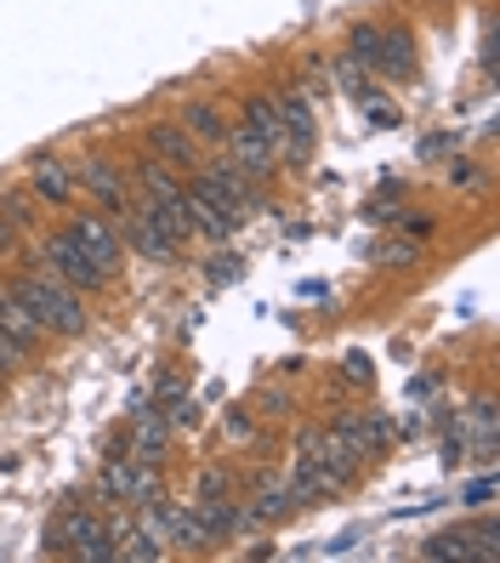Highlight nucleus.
Wrapping results in <instances>:
<instances>
[{
    "mask_svg": "<svg viewBox=\"0 0 500 563\" xmlns=\"http://www.w3.org/2000/svg\"><path fill=\"white\" fill-rule=\"evenodd\" d=\"M23 296V308L41 319V330H52V336H80L86 330V302H80V290H69L63 279L52 274H23L12 285Z\"/></svg>",
    "mask_w": 500,
    "mask_h": 563,
    "instance_id": "f257e3e1",
    "label": "nucleus"
},
{
    "mask_svg": "<svg viewBox=\"0 0 500 563\" xmlns=\"http://www.w3.org/2000/svg\"><path fill=\"white\" fill-rule=\"evenodd\" d=\"M41 268H46L52 279H63L69 290H97V285L109 279V274L75 245V234H46V240H41Z\"/></svg>",
    "mask_w": 500,
    "mask_h": 563,
    "instance_id": "f03ea898",
    "label": "nucleus"
},
{
    "mask_svg": "<svg viewBox=\"0 0 500 563\" xmlns=\"http://www.w3.org/2000/svg\"><path fill=\"white\" fill-rule=\"evenodd\" d=\"M120 245H125V251H137L143 262H171L182 240L171 234V222H165V217L143 200V211H131V217L120 222Z\"/></svg>",
    "mask_w": 500,
    "mask_h": 563,
    "instance_id": "7ed1b4c3",
    "label": "nucleus"
},
{
    "mask_svg": "<svg viewBox=\"0 0 500 563\" xmlns=\"http://www.w3.org/2000/svg\"><path fill=\"white\" fill-rule=\"evenodd\" d=\"M199 194H205L211 206H222L233 222H240L251 206H256V188H251V177L240 172V165H205V172H199V183H193Z\"/></svg>",
    "mask_w": 500,
    "mask_h": 563,
    "instance_id": "20e7f679",
    "label": "nucleus"
},
{
    "mask_svg": "<svg viewBox=\"0 0 500 563\" xmlns=\"http://www.w3.org/2000/svg\"><path fill=\"white\" fill-rule=\"evenodd\" d=\"M274 103H279V154L290 165H302L313 154V109H308V97L302 91H279Z\"/></svg>",
    "mask_w": 500,
    "mask_h": 563,
    "instance_id": "39448f33",
    "label": "nucleus"
},
{
    "mask_svg": "<svg viewBox=\"0 0 500 563\" xmlns=\"http://www.w3.org/2000/svg\"><path fill=\"white\" fill-rule=\"evenodd\" d=\"M75 245L97 262V268H120V256H125V245H120V222H109V217H75Z\"/></svg>",
    "mask_w": 500,
    "mask_h": 563,
    "instance_id": "423d86ee",
    "label": "nucleus"
},
{
    "mask_svg": "<svg viewBox=\"0 0 500 563\" xmlns=\"http://www.w3.org/2000/svg\"><path fill=\"white\" fill-rule=\"evenodd\" d=\"M227 148H233V165H240V172L256 183V177H268L274 172V165H279V148L268 143V137H262V131H251V125H240V131H233L227 125V137H222Z\"/></svg>",
    "mask_w": 500,
    "mask_h": 563,
    "instance_id": "0eeeda50",
    "label": "nucleus"
},
{
    "mask_svg": "<svg viewBox=\"0 0 500 563\" xmlns=\"http://www.w3.org/2000/svg\"><path fill=\"white\" fill-rule=\"evenodd\" d=\"M103 489H109V495H120V501L154 507V501H159V478H154V461H148V467H143V461H137V467H125V461L114 455V467H109Z\"/></svg>",
    "mask_w": 500,
    "mask_h": 563,
    "instance_id": "6e6552de",
    "label": "nucleus"
},
{
    "mask_svg": "<svg viewBox=\"0 0 500 563\" xmlns=\"http://www.w3.org/2000/svg\"><path fill=\"white\" fill-rule=\"evenodd\" d=\"M376 69L392 75V80H404L415 69V35L410 29H387V35H376Z\"/></svg>",
    "mask_w": 500,
    "mask_h": 563,
    "instance_id": "1a4fd4ad",
    "label": "nucleus"
},
{
    "mask_svg": "<svg viewBox=\"0 0 500 563\" xmlns=\"http://www.w3.org/2000/svg\"><path fill=\"white\" fill-rule=\"evenodd\" d=\"M0 330H7V336H12L23 353L35 347L41 336H46V330H41V319L23 308V296H18V290H0Z\"/></svg>",
    "mask_w": 500,
    "mask_h": 563,
    "instance_id": "9d476101",
    "label": "nucleus"
},
{
    "mask_svg": "<svg viewBox=\"0 0 500 563\" xmlns=\"http://www.w3.org/2000/svg\"><path fill=\"white\" fill-rule=\"evenodd\" d=\"M148 143H154L159 165H177V172H188V165L199 159V143L188 137L182 125H148Z\"/></svg>",
    "mask_w": 500,
    "mask_h": 563,
    "instance_id": "9b49d317",
    "label": "nucleus"
},
{
    "mask_svg": "<svg viewBox=\"0 0 500 563\" xmlns=\"http://www.w3.org/2000/svg\"><path fill=\"white\" fill-rule=\"evenodd\" d=\"M182 200H188V228L193 234H205V240H227L233 234V217L222 206H211L199 188H182Z\"/></svg>",
    "mask_w": 500,
    "mask_h": 563,
    "instance_id": "f8f14e48",
    "label": "nucleus"
},
{
    "mask_svg": "<svg viewBox=\"0 0 500 563\" xmlns=\"http://www.w3.org/2000/svg\"><path fill=\"white\" fill-rule=\"evenodd\" d=\"M80 188H91L103 211H120V200H125V183L114 177V165H103V159H91L86 172H80Z\"/></svg>",
    "mask_w": 500,
    "mask_h": 563,
    "instance_id": "ddd939ff",
    "label": "nucleus"
},
{
    "mask_svg": "<svg viewBox=\"0 0 500 563\" xmlns=\"http://www.w3.org/2000/svg\"><path fill=\"white\" fill-rule=\"evenodd\" d=\"M35 194H41V200H52V206H69L75 200V177L63 172L57 159H35Z\"/></svg>",
    "mask_w": 500,
    "mask_h": 563,
    "instance_id": "4468645a",
    "label": "nucleus"
},
{
    "mask_svg": "<svg viewBox=\"0 0 500 563\" xmlns=\"http://www.w3.org/2000/svg\"><path fill=\"white\" fill-rule=\"evenodd\" d=\"M182 131L193 143H222L227 137V120L211 109V103H188V114H182Z\"/></svg>",
    "mask_w": 500,
    "mask_h": 563,
    "instance_id": "2eb2a0df",
    "label": "nucleus"
},
{
    "mask_svg": "<svg viewBox=\"0 0 500 563\" xmlns=\"http://www.w3.org/2000/svg\"><path fill=\"white\" fill-rule=\"evenodd\" d=\"M421 552H426V558H460V563H484V558H478V541L466 536V529H460V536H432Z\"/></svg>",
    "mask_w": 500,
    "mask_h": 563,
    "instance_id": "dca6fc26",
    "label": "nucleus"
},
{
    "mask_svg": "<svg viewBox=\"0 0 500 563\" xmlns=\"http://www.w3.org/2000/svg\"><path fill=\"white\" fill-rule=\"evenodd\" d=\"M473 433H478V450L484 455H495V399H473Z\"/></svg>",
    "mask_w": 500,
    "mask_h": 563,
    "instance_id": "f3484780",
    "label": "nucleus"
},
{
    "mask_svg": "<svg viewBox=\"0 0 500 563\" xmlns=\"http://www.w3.org/2000/svg\"><path fill=\"white\" fill-rule=\"evenodd\" d=\"M449 188L478 194V188H484V165H473V159H455V165H449Z\"/></svg>",
    "mask_w": 500,
    "mask_h": 563,
    "instance_id": "a211bd4d",
    "label": "nucleus"
},
{
    "mask_svg": "<svg viewBox=\"0 0 500 563\" xmlns=\"http://www.w3.org/2000/svg\"><path fill=\"white\" fill-rule=\"evenodd\" d=\"M165 399H171V427H193V399L182 387H165Z\"/></svg>",
    "mask_w": 500,
    "mask_h": 563,
    "instance_id": "6ab92c4d",
    "label": "nucleus"
},
{
    "mask_svg": "<svg viewBox=\"0 0 500 563\" xmlns=\"http://www.w3.org/2000/svg\"><path fill=\"white\" fill-rule=\"evenodd\" d=\"M353 63H370L376 69V29H353Z\"/></svg>",
    "mask_w": 500,
    "mask_h": 563,
    "instance_id": "aec40b11",
    "label": "nucleus"
},
{
    "mask_svg": "<svg viewBox=\"0 0 500 563\" xmlns=\"http://www.w3.org/2000/svg\"><path fill=\"white\" fill-rule=\"evenodd\" d=\"M460 501H466V507H478V512H484V507L495 501V478H478V484H466V495H460Z\"/></svg>",
    "mask_w": 500,
    "mask_h": 563,
    "instance_id": "412c9836",
    "label": "nucleus"
},
{
    "mask_svg": "<svg viewBox=\"0 0 500 563\" xmlns=\"http://www.w3.org/2000/svg\"><path fill=\"white\" fill-rule=\"evenodd\" d=\"M364 109H370V114H376L381 125H392V120H398V109L387 103V97H376V91H364Z\"/></svg>",
    "mask_w": 500,
    "mask_h": 563,
    "instance_id": "4be33fe9",
    "label": "nucleus"
},
{
    "mask_svg": "<svg viewBox=\"0 0 500 563\" xmlns=\"http://www.w3.org/2000/svg\"><path fill=\"white\" fill-rule=\"evenodd\" d=\"M18 358H23V347L7 336V330H0V371H18Z\"/></svg>",
    "mask_w": 500,
    "mask_h": 563,
    "instance_id": "5701e85b",
    "label": "nucleus"
},
{
    "mask_svg": "<svg viewBox=\"0 0 500 563\" xmlns=\"http://www.w3.org/2000/svg\"><path fill=\"white\" fill-rule=\"evenodd\" d=\"M227 433L233 439H251V416L245 410H227Z\"/></svg>",
    "mask_w": 500,
    "mask_h": 563,
    "instance_id": "b1692460",
    "label": "nucleus"
},
{
    "mask_svg": "<svg viewBox=\"0 0 500 563\" xmlns=\"http://www.w3.org/2000/svg\"><path fill=\"white\" fill-rule=\"evenodd\" d=\"M12 251H18V228L0 222V256H12Z\"/></svg>",
    "mask_w": 500,
    "mask_h": 563,
    "instance_id": "393cba45",
    "label": "nucleus"
},
{
    "mask_svg": "<svg viewBox=\"0 0 500 563\" xmlns=\"http://www.w3.org/2000/svg\"><path fill=\"white\" fill-rule=\"evenodd\" d=\"M404 228H410V234H421V240H426V234H432V217H404Z\"/></svg>",
    "mask_w": 500,
    "mask_h": 563,
    "instance_id": "a878e982",
    "label": "nucleus"
}]
</instances>
